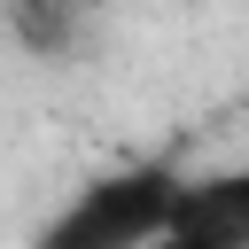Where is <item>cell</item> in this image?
Returning a JSON list of instances; mask_svg holds the SVG:
<instances>
[{"instance_id": "cell-3", "label": "cell", "mask_w": 249, "mask_h": 249, "mask_svg": "<svg viewBox=\"0 0 249 249\" xmlns=\"http://www.w3.org/2000/svg\"><path fill=\"white\" fill-rule=\"evenodd\" d=\"M0 23L23 54L39 62H70L93 31V0H0Z\"/></svg>"}, {"instance_id": "cell-1", "label": "cell", "mask_w": 249, "mask_h": 249, "mask_svg": "<svg viewBox=\"0 0 249 249\" xmlns=\"http://www.w3.org/2000/svg\"><path fill=\"white\" fill-rule=\"evenodd\" d=\"M171 195H179L171 163H124V171L93 179L70 210H54L31 249H148L171 218Z\"/></svg>"}, {"instance_id": "cell-2", "label": "cell", "mask_w": 249, "mask_h": 249, "mask_svg": "<svg viewBox=\"0 0 249 249\" xmlns=\"http://www.w3.org/2000/svg\"><path fill=\"white\" fill-rule=\"evenodd\" d=\"M171 218L210 233L218 249H249V171H210V179H179Z\"/></svg>"}]
</instances>
